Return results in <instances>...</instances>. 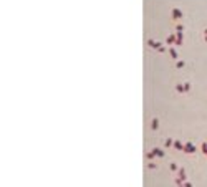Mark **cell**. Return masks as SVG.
<instances>
[{"label":"cell","mask_w":207,"mask_h":187,"mask_svg":"<svg viewBox=\"0 0 207 187\" xmlns=\"http://www.w3.org/2000/svg\"><path fill=\"white\" fill-rule=\"evenodd\" d=\"M184 152H187V154H194V152H196V146H194L192 142H186V144H184Z\"/></svg>","instance_id":"obj_1"},{"label":"cell","mask_w":207,"mask_h":187,"mask_svg":"<svg viewBox=\"0 0 207 187\" xmlns=\"http://www.w3.org/2000/svg\"><path fill=\"white\" fill-rule=\"evenodd\" d=\"M172 18H174V20L182 18V12L179 10V8H172Z\"/></svg>","instance_id":"obj_2"},{"label":"cell","mask_w":207,"mask_h":187,"mask_svg":"<svg viewBox=\"0 0 207 187\" xmlns=\"http://www.w3.org/2000/svg\"><path fill=\"white\" fill-rule=\"evenodd\" d=\"M152 154H154L156 157H164V151L159 149V147H154V149H152Z\"/></svg>","instance_id":"obj_3"},{"label":"cell","mask_w":207,"mask_h":187,"mask_svg":"<svg viewBox=\"0 0 207 187\" xmlns=\"http://www.w3.org/2000/svg\"><path fill=\"white\" fill-rule=\"evenodd\" d=\"M148 45H149L151 48H157V50H159L161 46H162L159 41H154V40H148Z\"/></svg>","instance_id":"obj_4"},{"label":"cell","mask_w":207,"mask_h":187,"mask_svg":"<svg viewBox=\"0 0 207 187\" xmlns=\"http://www.w3.org/2000/svg\"><path fill=\"white\" fill-rule=\"evenodd\" d=\"M174 35H176V45H182V41H184L182 33H174Z\"/></svg>","instance_id":"obj_5"},{"label":"cell","mask_w":207,"mask_h":187,"mask_svg":"<svg viewBox=\"0 0 207 187\" xmlns=\"http://www.w3.org/2000/svg\"><path fill=\"white\" fill-rule=\"evenodd\" d=\"M177 172H179V177H177V179H181V181H186V169H179V171H177Z\"/></svg>","instance_id":"obj_6"},{"label":"cell","mask_w":207,"mask_h":187,"mask_svg":"<svg viewBox=\"0 0 207 187\" xmlns=\"http://www.w3.org/2000/svg\"><path fill=\"white\" fill-rule=\"evenodd\" d=\"M174 147H176L177 151H184V144L181 141H174Z\"/></svg>","instance_id":"obj_7"},{"label":"cell","mask_w":207,"mask_h":187,"mask_svg":"<svg viewBox=\"0 0 207 187\" xmlns=\"http://www.w3.org/2000/svg\"><path fill=\"white\" fill-rule=\"evenodd\" d=\"M151 127H152V129H157V127H159V119H157V118H154V119L151 121Z\"/></svg>","instance_id":"obj_8"},{"label":"cell","mask_w":207,"mask_h":187,"mask_svg":"<svg viewBox=\"0 0 207 187\" xmlns=\"http://www.w3.org/2000/svg\"><path fill=\"white\" fill-rule=\"evenodd\" d=\"M167 43L171 45V43H176V35H169L167 36Z\"/></svg>","instance_id":"obj_9"},{"label":"cell","mask_w":207,"mask_h":187,"mask_svg":"<svg viewBox=\"0 0 207 187\" xmlns=\"http://www.w3.org/2000/svg\"><path fill=\"white\" fill-rule=\"evenodd\" d=\"M169 53H171V56H172V58H174V60H176V58H177V51L174 50V48H169Z\"/></svg>","instance_id":"obj_10"},{"label":"cell","mask_w":207,"mask_h":187,"mask_svg":"<svg viewBox=\"0 0 207 187\" xmlns=\"http://www.w3.org/2000/svg\"><path fill=\"white\" fill-rule=\"evenodd\" d=\"M171 171H174V172H176V171H179V167H177V164H176V162H172V164H171Z\"/></svg>","instance_id":"obj_11"},{"label":"cell","mask_w":207,"mask_h":187,"mask_svg":"<svg viewBox=\"0 0 207 187\" xmlns=\"http://www.w3.org/2000/svg\"><path fill=\"white\" fill-rule=\"evenodd\" d=\"M182 30H184V27H182V25H177L176 27V33H182Z\"/></svg>","instance_id":"obj_12"},{"label":"cell","mask_w":207,"mask_h":187,"mask_svg":"<svg viewBox=\"0 0 207 187\" xmlns=\"http://www.w3.org/2000/svg\"><path fill=\"white\" fill-rule=\"evenodd\" d=\"M146 157H148V159H154V154H152V151H151V152H146Z\"/></svg>","instance_id":"obj_13"},{"label":"cell","mask_w":207,"mask_h":187,"mask_svg":"<svg viewBox=\"0 0 207 187\" xmlns=\"http://www.w3.org/2000/svg\"><path fill=\"white\" fill-rule=\"evenodd\" d=\"M201 147H202V152H204V154H207V142H204Z\"/></svg>","instance_id":"obj_14"},{"label":"cell","mask_w":207,"mask_h":187,"mask_svg":"<svg viewBox=\"0 0 207 187\" xmlns=\"http://www.w3.org/2000/svg\"><path fill=\"white\" fill-rule=\"evenodd\" d=\"M176 90L179 91V93H182V91H184V85H177V86H176Z\"/></svg>","instance_id":"obj_15"},{"label":"cell","mask_w":207,"mask_h":187,"mask_svg":"<svg viewBox=\"0 0 207 187\" xmlns=\"http://www.w3.org/2000/svg\"><path fill=\"white\" fill-rule=\"evenodd\" d=\"M172 144H174V141H172V139H167V141H166V147L172 146Z\"/></svg>","instance_id":"obj_16"},{"label":"cell","mask_w":207,"mask_h":187,"mask_svg":"<svg viewBox=\"0 0 207 187\" xmlns=\"http://www.w3.org/2000/svg\"><path fill=\"white\" fill-rule=\"evenodd\" d=\"M191 90V83H184V91H189Z\"/></svg>","instance_id":"obj_17"},{"label":"cell","mask_w":207,"mask_h":187,"mask_svg":"<svg viewBox=\"0 0 207 187\" xmlns=\"http://www.w3.org/2000/svg\"><path fill=\"white\" fill-rule=\"evenodd\" d=\"M148 167H149V169H156L157 166H156L154 162H149V164H148Z\"/></svg>","instance_id":"obj_18"},{"label":"cell","mask_w":207,"mask_h":187,"mask_svg":"<svg viewBox=\"0 0 207 187\" xmlns=\"http://www.w3.org/2000/svg\"><path fill=\"white\" fill-rule=\"evenodd\" d=\"M177 68H182V66H184V61H177Z\"/></svg>","instance_id":"obj_19"},{"label":"cell","mask_w":207,"mask_h":187,"mask_svg":"<svg viewBox=\"0 0 207 187\" xmlns=\"http://www.w3.org/2000/svg\"><path fill=\"white\" fill-rule=\"evenodd\" d=\"M184 187H192V184L191 182H184Z\"/></svg>","instance_id":"obj_20"}]
</instances>
